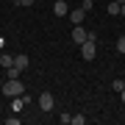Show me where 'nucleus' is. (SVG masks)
Masks as SVG:
<instances>
[{
	"mask_svg": "<svg viewBox=\"0 0 125 125\" xmlns=\"http://www.w3.org/2000/svg\"><path fill=\"white\" fill-rule=\"evenodd\" d=\"M22 106H25L22 94H20V97H11V111H14V114H17V111H22Z\"/></svg>",
	"mask_w": 125,
	"mask_h": 125,
	"instance_id": "nucleus-9",
	"label": "nucleus"
},
{
	"mask_svg": "<svg viewBox=\"0 0 125 125\" xmlns=\"http://www.w3.org/2000/svg\"><path fill=\"white\" fill-rule=\"evenodd\" d=\"M86 14H89V11H83V9H70V20H72V25H83Z\"/></svg>",
	"mask_w": 125,
	"mask_h": 125,
	"instance_id": "nucleus-5",
	"label": "nucleus"
},
{
	"mask_svg": "<svg viewBox=\"0 0 125 125\" xmlns=\"http://www.w3.org/2000/svg\"><path fill=\"white\" fill-rule=\"evenodd\" d=\"M58 120H61L64 125H70V122H72V114H61V117H58Z\"/></svg>",
	"mask_w": 125,
	"mask_h": 125,
	"instance_id": "nucleus-16",
	"label": "nucleus"
},
{
	"mask_svg": "<svg viewBox=\"0 0 125 125\" xmlns=\"http://www.w3.org/2000/svg\"><path fill=\"white\" fill-rule=\"evenodd\" d=\"M53 106H56V97L50 92H42L39 94V108H42V111H53Z\"/></svg>",
	"mask_w": 125,
	"mask_h": 125,
	"instance_id": "nucleus-3",
	"label": "nucleus"
},
{
	"mask_svg": "<svg viewBox=\"0 0 125 125\" xmlns=\"http://www.w3.org/2000/svg\"><path fill=\"white\" fill-rule=\"evenodd\" d=\"M14 3H20V0H14Z\"/></svg>",
	"mask_w": 125,
	"mask_h": 125,
	"instance_id": "nucleus-21",
	"label": "nucleus"
},
{
	"mask_svg": "<svg viewBox=\"0 0 125 125\" xmlns=\"http://www.w3.org/2000/svg\"><path fill=\"white\" fill-rule=\"evenodd\" d=\"M117 53H125V36H120V39H117Z\"/></svg>",
	"mask_w": 125,
	"mask_h": 125,
	"instance_id": "nucleus-12",
	"label": "nucleus"
},
{
	"mask_svg": "<svg viewBox=\"0 0 125 125\" xmlns=\"http://www.w3.org/2000/svg\"><path fill=\"white\" fill-rule=\"evenodd\" d=\"M117 3H120V6H122V3H125V0H117Z\"/></svg>",
	"mask_w": 125,
	"mask_h": 125,
	"instance_id": "nucleus-20",
	"label": "nucleus"
},
{
	"mask_svg": "<svg viewBox=\"0 0 125 125\" xmlns=\"http://www.w3.org/2000/svg\"><path fill=\"white\" fill-rule=\"evenodd\" d=\"M6 75H9V78H20V70H17V67H9V72H6Z\"/></svg>",
	"mask_w": 125,
	"mask_h": 125,
	"instance_id": "nucleus-15",
	"label": "nucleus"
},
{
	"mask_svg": "<svg viewBox=\"0 0 125 125\" xmlns=\"http://www.w3.org/2000/svg\"><path fill=\"white\" fill-rule=\"evenodd\" d=\"M120 97H122V103H125V89H122V92H120Z\"/></svg>",
	"mask_w": 125,
	"mask_h": 125,
	"instance_id": "nucleus-19",
	"label": "nucleus"
},
{
	"mask_svg": "<svg viewBox=\"0 0 125 125\" xmlns=\"http://www.w3.org/2000/svg\"><path fill=\"white\" fill-rule=\"evenodd\" d=\"M53 14L56 17H70V6L64 3V0H56L53 3Z\"/></svg>",
	"mask_w": 125,
	"mask_h": 125,
	"instance_id": "nucleus-6",
	"label": "nucleus"
},
{
	"mask_svg": "<svg viewBox=\"0 0 125 125\" xmlns=\"http://www.w3.org/2000/svg\"><path fill=\"white\" fill-rule=\"evenodd\" d=\"M83 122H86V117H83V114H78V117H72V125H83Z\"/></svg>",
	"mask_w": 125,
	"mask_h": 125,
	"instance_id": "nucleus-14",
	"label": "nucleus"
},
{
	"mask_svg": "<svg viewBox=\"0 0 125 125\" xmlns=\"http://www.w3.org/2000/svg\"><path fill=\"white\" fill-rule=\"evenodd\" d=\"M3 94H9V97H20V94H25V86L20 78H9L3 83Z\"/></svg>",
	"mask_w": 125,
	"mask_h": 125,
	"instance_id": "nucleus-1",
	"label": "nucleus"
},
{
	"mask_svg": "<svg viewBox=\"0 0 125 125\" xmlns=\"http://www.w3.org/2000/svg\"><path fill=\"white\" fill-rule=\"evenodd\" d=\"M94 53H97V39H92V36H89V39L81 45V58H83V61H92Z\"/></svg>",
	"mask_w": 125,
	"mask_h": 125,
	"instance_id": "nucleus-2",
	"label": "nucleus"
},
{
	"mask_svg": "<svg viewBox=\"0 0 125 125\" xmlns=\"http://www.w3.org/2000/svg\"><path fill=\"white\" fill-rule=\"evenodd\" d=\"M86 39H89V31H86L83 25H75V28H72V42H75V45H83Z\"/></svg>",
	"mask_w": 125,
	"mask_h": 125,
	"instance_id": "nucleus-4",
	"label": "nucleus"
},
{
	"mask_svg": "<svg viewBox=\"0 0 125 125\" xmlns=\"http://www.w3.org/2000/svg\"><path fill=\"white\" fill-rule=\"evenodd\" d=\"M0 67H3V70L14 67V56H11V53H0Z\"/></svg>",
	"mask_w": 125,
	"mask_h": 125,
	"instance_id": "nucleus-8",
	"label": "nucleus"
},
{
	"mask_svg": "<svg viewBox=\"0 0 125 125\" xmlns=\"http://www.w3.org/2000/svg\"><path fill=\"white\" fill-rule=\"evenodd\" d=\"M20 6H25V9H28V6H33V0H20Z\"/></svg>",
	"mask_w": 125,
	"mask_h": 125,
	"instance_id": "nucleus-17",
	"label": "nucleus"
},
{
	"mask_svg": "<svg viewBox=\"0 0 125 125\" xmlns=\"http://www.w3.org/2000/svg\"><path fill=\"white\" fill-rule=\"evenodd\" d=\"M106 11L111 14V17H117V14H120V3H117V0H111V3L106 6Z\"/></svg>",
	"mask_w": 125,
	"mask_h": 125,
	"instance_id": "nucleus-10",
	"label": "nucleus"
},
{
	"mask_svg": "<svg viewBox=\"0 0 125 125\" xmlns=\"http://www.w3.org/2000/svg\"><path fill=\"white\" fill-rule=\"evenodd\" d=\"M81 9H83V11H92L94 3H92V0H83V3H81Z\"/></svg>",
	"mask_w": 125,
	"mask_h": 125,
	"instance_id": "nucleus-13",
	"label": "nucleus"
},
{
	"mask_svg": "<svg viewBox=\"0 0 125 125\" xmlns=\"http://www.w3.org/2000/svg\"><path fill=\"white\" fill-rule=\"evenodd\" d=\"M111 89H114V92H122V89H125V81H120V78L111 81Z\"/></svg>",
	"mask_w": 125,
	"mask_h": 125,
	"instance_id": "nucleus-11",
	"label": "nucleus"
},
{
	"mask_svg": "<svg viewBox=\"0 0 125 125\" xmlns=\"http://www.w3.org/2000/svg\"><path fill=\"white\" fill-rule=\"evenodd\" d=\"M14 67L22 72V70L28 67V56H25V53H17V56H14Z\"/></svg>",
	"mask_w": 125,
	"mask_h": 125,
	"instance_id": "nucleus-7",
	"label": "nucleus"
},
{
	"mask_svg": "<svg viewBox=\"0 0 125 125\" xmlns=\"http://www.w3.org/2000/svg\"><path fill=\"white\" fill-rule=\"evenodd\" d=\"M120 14H122V17H125V3H122V6H120Z\"/></svg>",
	"mask_w": 125,
	"mask_h": 125,
	"instance_id": "nucleus-18",
	"label": "nucleus"
}]
</instances>
